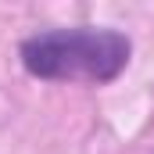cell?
Returning <instances> with one entry per match:
<instances>
[{
  "instance_id": "1",
  "label": "cell",
  "mask_w": 154,
  "mask_h": 154,
  "mask_svg": "<svg viewBox=\"0 0 154 154\" xmlns=\"http://www.w3.org/2000/svg\"><path fill=\"white\" fill-rule=\"evenodd\" d=\"M22 65L36 79L50 82H115L129 57L133 43L118 29H50L22 43Z\"/></svg>"
}]
</instances>
